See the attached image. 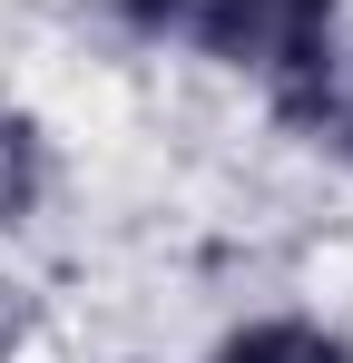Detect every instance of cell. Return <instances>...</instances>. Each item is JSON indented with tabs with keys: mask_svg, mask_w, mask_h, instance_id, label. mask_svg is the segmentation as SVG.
Here are the masks:
<instances>
[{
	"mask_svg": "<svg viewBox=\"0 0 353 363\" xmlns=\"http://www.w3.org/2000/svg\"><path fill=\"white\" fill-rule=\"evenodd\" d=\"M40 186H50V157H40V128L20 118V108H0V236L40 206Z\"/></svg>",
	"mask_w": 353,
	"mask_h": 363,
	"instance_id": "3957f363",
	"label": "cell"
},
{
	"mask_svg": "<svg viewBox=\"0 0 353 363\" xmlns=\"http://www.w3.org/2000/svg\"><path fill=\"white\" fill-rule=\"evenodd\" d=\"M206 363H353V344H344V334H324V324H304V314H275V324L226 334Z\"/></svg>",
	"mask_w": 353,
	"mask_h": 363,
	"instance_id": "7a4b0ae2",
	"label": "cell"
},
{
	"mask_svg": "<svg viewBox=\"0 0 353 363\" xmlns=\"http://www.w3.org/2000/svg\"><path fill=\"white\" fill-rule=\"evenodd\" d=\"M118 20L138 40H176V50H206L216 69L265 79V99H285L324 60H344L334 0H118Z\"/></svg>",
	"mask_w": 353,
	"mask_h": 363,
	"instance_id": "6da1fadb",
	"label": "cell"
}]
</instances>
